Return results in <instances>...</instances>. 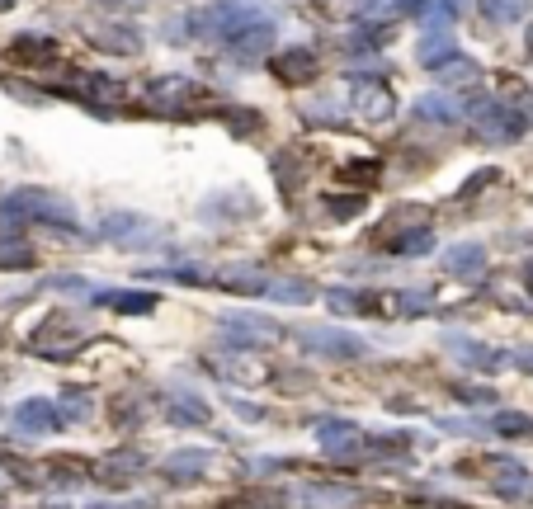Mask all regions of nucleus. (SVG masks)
I'll return each instance as SVG.
<instances>
[{
    "label": "nucleus",
    "mask_w": 533,
    "mask_h": 509,
    "mask_svg": "<svg viewBox=\"0 0 533 509\" xmlns=\"http://www.w3.org/2000/svg\"><path fill=\"white\" fill-rule=\"evenodd\" d=\"M0 217H5V222L34 217V222H52V227H76L71 203H62V198L48 194V189H19V194L0 198Z\"/></svg>",
    "instance_id": "1"
},
{
    "label": "nucleus",
    "mask_w": 533,
    "mask_h": 509,
    "mask_svg": "<svg viewBox=\"0 0 533 509\" xmlns=\"http://www.w3.org/2000/svg\"><path fill=\"white\" fill-rule=\"evenodd\" d=\"M255 10L250 5H241V0H217V5H208V10H199L194 19H184V29L194 33V38H217V43H232L241 29H250L255 24Z\"/></svg>",
    "instance_id": "2"
},
{
    "label": "nucleus",
    "mask_w": 533,
    "mask_h": 509,
    "mask_svg": "<svg viewBox=\"0 0 533 509\" xmlns=\"http://www.w3.org/2000/svg\"><path fill=\"white\" fill-rule=\"evenodd\" d=\"M472 132L491 142V147H510L519 142L524 132H529V118L510 109V104H496V99H482V104H472Z\"/></svg>",
    "instance_id": "3"
},
{
    "label": "nucleus",
    "mask_w": 533,
    "mask_h": 509,
    "mask_svg": "<svg viewBox=\"0 0 533 509\" xmlns=\"http://www.w3.org/2000/svg\"><path fill=\"white\" fill-rule=\"evenodd\" d=\"M298 345L307 349V354H317V359H345V363L368 354L364 335H354V330H345V326H302Z\"/></svg>",
    "instance_id": "4"
},
{
    "label": "nucleus",
    "mask_w": 533,
    "mask_h": 509,
    "mask_svg": "<svg viewBox=\"0 0 533 509\" xmlns=\"http://www.w3.org/2000/svg\"><path fill=\"white\" fill-rule=\"evenodd\" d=\"M147 104L156 114H189V109L213 104V95L189 76H161V81H147Z\"/></svg>",
    "instance_id": "5"
},
{
    "label": "nucleus",
    "mask_w": 533,
    "mask_h": 509,
    "mask_svg": "<svg viewBox=\"0 0 533 509\" xmlns=\"http://www.w3.org/2000/svg\"><path fill=\"white\" fill-rule=\"evenodd\" d=\"M217 330L232 335V349L246 354V349H265L274 340H284V326L274 316H255V312H222L217 316Z\"/></svg>",
    "instance_id": "6"
},
{
    "label": "nucleus",
    "mask_w": 533,
    "mask_h": 509,
    "mask_svg": "<svg viewBox=\"0 0 533 509\" xmlns=\"http://www.w3.org/2000/svg\"><path fill=\"white\" fill-rule=\"evenodd\" d=\"M317 444L326 448L331 458H340V462H359V458H368V453H378V444H373L354 420H321V425H317Z\"/></svg>",
    "instance_id": "7"
},
{
    "label": "nucleus",
    "mask_w": 533,
    "mask_h": 509,
    "mask_svg": "<svg viewBox=\"0 0 533 509\" xmlns=\"http://www.w3.org/2000/svg\"><path fill=\"white\" fill-rule=\"evenodd\" d=\"M81 335H85V321L76 312H52L48 321L34 330V354H48V359H57V354H71Z\"/></svg>",
    "instance_id": "8"
},
{
    "label": "nucleus",
    "mask_w": 533,
    "mask_h": 509,
    "mask_svg": "<svg viewBox=\"0 0 533 509\" xmlns=\"http://www.w3.org/2000/svg\"><path fill=\"white\" fill-rule=\"evenodd\" d=\"M350 114L359 118V123H387V118L397 114V99H392V90H387L383 81H354L350 85Z\"/></svg>",
    "instance_id": "9"
},
{
    "label": "nucleus",
    "mask_w": 533,
    "mask_h": 509,
    "mask_svg": "<svg viewBox=\"0 0 533 509\" xmlns=\"http://www.w3.org/2000/svg\"><path fill=\"white\" fill-rule=\"evenodd\" d=\"M104 236L123 250H151L161 241V227L147 222V217H137V213H109L104 217Z\"/></svg>",
    "instance_id": "10"
},
{
    "label": "nucleus",
    "mask_w": 533,
    "mask_h": 509,
    "mask_svg": "<svg viewBox=\"0 0 533 509\" xmlns=\"http://www.w3.org/2000/svg\"><path fill=\"white\" fill-rule=\"evenodd\" d=\"M15 425L24 429V434H57V429H67V420H62V406H57V401L29 396V401L15 406Z\"/></svg>",
    "instance_id": "11"
},
{
    "label": "nucleus",
    "mask_w": 533,
    "mask_h": 509,
    "mask_svg": "<svg viewBox=\"0 0 533 509\" xmlns=\"http://www.w3.org/2000/svg\"><path fill=\"white\" fill-rule=\"evenodd\" d=\"M269 71H274L279 85H307V81H317V57L307 48H284L269 57Z\"/></svg>",
    "instance_id": "12"
},
{
    "label": "nucleus",
    "mask_w": 533,
    "mask_h": 509,
    "mask_svg": "<svg viewBox=\"0 0 533 509\" xmlns=\"http://www.w3.org/2000/svg\"><path fill=\"white\" fill-rule=\"evenodd\" d=\"M449 349H453V359L477 368V373H500V368L510 363L505 349H491V345H482V340H467V335H449Z\"/></svg>",
    "instance_id": "13"
},
{
    "label": "nucleus",
    "mask_w": 533,
    "mask_h": 509,
    "mask_svg": "<svg viewBox=\"0 0 533 509\" xmlns=\"http://www.w3.org/2000/svg\"><path fill=\"white\" fill-rule=\"evenodd\" d=\"M217 453L213 448H180V453H170L166 458V477L175 481H203L208 472H213Z\"/></svg>",
    "instance_id": "14"
},
{
    "label": "nucleus",
    "mask_w": 533,
    "mask_h": 509,
    "mask_svg": "<svg viewBox=\"0 0 533 509\" xmlns=\"http://www.w3.org/2000/svg\"><path fill=\"white\" fill-rule=\"evenodd\" d=\"M444 264H449L453 279L477 283L486 274V246H477V241H463V246H453L449 255H444Z\"/></svg>",
    "instance_id": "15"
},
{
    "label": "nucleus",
    "mask_w": 533,
    "mask_h": 509,
    "mask_svg": "<svg viewBox=\"0 0 533 509\" xmlns=\"http://www.w3.org/2000/svg\"><path fill=\"white\" fill-rule=\"evenodd\" d=\"M10 62H19V66H52L62 52H57V43L52 38H38V33H24V38H15L10 43V52H5Z\"/></svg>",
    "instance_id": "16"
},
{
    "label": "nucleus",
    "mask_w": 533,
    "mask_h": 509,
    "mask_svg": "<svg viewBox=\"0 0 533 509\" xmlns=\"http://www.w3.org/2000/svg\"><path fill=\"white\" fill-rule=\"evenodd\" d=\"M269 43H274V24H269V19L260 15L255 24H250V29H241V33L232 38V52L250 62V57H265V48H269Z\"/></svg>",
    "instance_id": "17"
},
{
    "label": "nucleus",
    "mask_w": 533,
    "mask_h": 509,
    "mask_svg": "<svg viewBox=\"0 0 533 509\" xmlns=\"http://www.w3.org/2000/svg\"><path fill=\"white\" fill-rule=\"evenodd\" d=\"M458 57V43H453V33H425V43L416 48V62L425 71H439V66H449Z\"/></svg>",
    "instance_id": "18"
},
{
    "label": "nucleus",
    "mask_w": 533,
    "mask_h": 509,
    "mask_svg": "<svg viewBox=\"0 0 533 509\" xmlns=\"http://www.w3.org/2000/svg\"><path fill=\"white\" fill-rule=\"evenodd\" d=\"M166 415H170V425H208V401L203 396H189V392H170L166 396Z\"/></svg>",
    "instance_id": "19"
},
{
    "label": "nucleus",
    "mask_w": 533,
    "mask_h": 509,
    "mask_svg": "<svg viewBox=\"0 0 533 509\" xmlns=\"http://www.w3.org/2000/svg\"><path fill=\"white\" fill-rule=\"evenodd\" d=\"M142 477V458L137 453H123V458H104L100 467H95V481H104V486H128V481Z\"/></svg>",
    "instance_id": "20"
},
{
    "label": "nucleus",
    "mask_w": 533,
    "mask_h": 509,
    "mask_svg": "<svg viewBox=\"0 0 533 509\" xmlns=\"http://www.w3.org/2000/svg\"><path fill=\"white\" fill-rule=\"evenodd\" d=\"M104 307H114L123 316H147L156 312V293H133V288H114V293H100Z\"/></svg>",
    "instance_id": "21"
},
{
    "label": "nucleus",
    "mask_w": 533,
    "mask_h": 509,
    "mask_svg": "<svg viewBox=\"0 0 533 509\" xmlns=\"http://www.w3.org/2000/svg\"><path fill=\"white\" fill-rule=\"evenodd\" d=\"M401 227H411V231H416V227H430V213H425V208H411V203H406V208H397L392 217H383V227H378V241L387 246V241L406 236Z\"/></svg>",
    "instance_id": "22"
},
{
    "label": "nucleus",
    "mask_w": 533,
    "mask_h": 509,
    "mask_svg": "<svg viewBox=\"0 0 533 509\" xmlns=\"http://www.w3.org/2000/svg\"><path fill=\"white\" fill-rule=\"evenodd\" d=\"M95 43H100L104 52H118V57H133V52L142 48V38H137L133 29H123V24H104V29H95Z\"/></svg>",
    "instance_id": "23"
},
{
    "label": "nucleus",
    "mask_w": 533,
    "mask_h": 509,
    "mask_svg": "<svg viewBox=\"0 0 533 509\" xmlns=\"http://www.w3.org/2000/svg\"><path fill=\"white\" fill-rule=\"evenodd\" d=\"M453 15H458V5H453V0H425L416 19H420V29H425V33H449Z\"/></svg>",
    "instance_id": "24"
},
{
    "label": "nucleus",
    "mask_w": 533,
    "mask_h": 509,
    "mask_svg": "<svg viewBox=\"0 0 533 509\" xmlns=\"http://www.w3.org/2000/svg\"><path fill=\"white\" fill-rule=\"evenodd\" d=\"M217 288H232V293H269V279L260 269H227V274H217Z\"/></svg>",
    "instance_id": "25"
},
{
    "label": "nucleus",
    "mask_w": 533,
    "mask_h": 509,
    "mask_svg": "<svg viewBox=\"0 0 533 509\" xmlns=\"http://www.w3.org/2000/svg\"><path fill=\"white\" fill-rule=\"evenodd\" d=\"M416 114L420 118H430V123H458V99H453V90L449 95H425V99H416Z\"/></svg>",
    "instance_id": "26"
},
{
    "label": "nucleus",
    "mask_w": 533,
    "mask_h": 509,
    "mask_svg": "<svg viewBox=\"0 0 533 509\" xmlns=\"http://www.w3.org/2000/svg\"><path fill=\"white\" fill-rule=\"evenodd\" d=\"M439 76L449 90H472V85H482V66L467 62V57H453L449 66H439Z\"/></svg>",
    "instance_id": "27"
},
{
    "label": "nucleus",
    "mask_w": 533,
    "mask_h": 509,
    "mask_svg": "<svg viewBox=\"0 0 533 509\" xmlns=\"http://www.w3.org/2000/svg\"><path fill=\"white\" fill-rule=\"evenodd\" d=\"M482 15L486 24H519V19H529V0H482Z\"/></svg>",
    "instance_id": "28"
},
{
    "label": "nucleus",
    "mask_w": 533,
    "mask_h": 509,
    "mask_svg": "<svg viewBox=\"0 0 533 509\" xmlns=\"http://www.w3.org/2000/svg\"><path fill=\"white\" fill-rule=\"evenodd\" d=\"M491 434H500V439H529V434H533V415L496 411V415H491Z\"/></svg>",
    "instance_id": "29"
},
{
    "label": "nucleus",
    "mask_w": 533,
    "mask_h": 509,
    "mask_svg": "<svg viewBox=\"0 0 533 509\" xmlns=\"http://www.w3.org/2000/svg\"><path fill=\"white\" fill-rule=\"evenodd\" d=\"M302 495H312L317 505H354V500H359L354 486H335V481H307Z\"/></svg>",
    "instance_id": "30"
},
{
    "label": "nucleus",
    "mask_w": 533,
    "mask_h": 509,
    "mask_svg": "<svg viewBox=\"0 0 533 509\" xmlns=\"http://www.w3.org/2000/svg\"><path fill=\"white\" fill-rule=\"evenodd\" d=\"M76 95L81 99H90V104H114L118 95H123V90H118L114 81H104V76H76Z\"/></svg>",
    "instance_id": "31"
},
{
    "label": "nucleus",
    "mask_w": 533,
    "mask_h": 509,
    "mask_svg": "<svg viewBox=\"0 0 533 509\" xmlns=\"http://www.w3.org/2000/svg\"><path fill=\"white\" fill-rule=\"evenodd\" d=\"M29 264H34V250L19 236H0V269H29Z\"/></svg>",
    "instance_id": "32"
},
{
    "label": "nucleus",
    "mask_w": 533,
    "mask_h": 509,
    "mask_svg": "<svg viewBox=\"0 0 533 509\" xmlns=\"http://www.w3.org/2000/svg\"><path fill=\"white\" fill-rule=\"evenodd\" d=\"M387 250H397V255H430L434 236H430V227H416V231H406V236H397V241H387Z\"/></svg>",
    "instance_id": "33"
},
{
    "label": "nucleus",
    "mask_w": 533,
    "mask_h": 509,
    "mask_svg": "<svg viewBox=\"0 0 533 509\" xmlns=\"http://www.w3.org/2000/svg\"><path fill=\"white\" fill-rule=\"evenodd\" d=\"M269 297H274V302H312L317 288L302 279H279V283H269Z\"/></svg>",
    "instance_id": "34"
},
{
    "label": "nucleus",
    "mask_w": 533,
    "mask_h": 509,
    "mask_svg": "<svg viewBox=\"0 0 533 509\" xmlns=\"http://www.w3.org/2000/svg\"><path fill=\"white\" fill-rule=\"evenodd\" d=\"M317 10L331 19H354L368 10V0H317Z\"/></svg>",
    "instance_id": "35"
},
{
    "label": "nucleus",
    "mask_w": 533,
    "mask_h": 509,
    "mask_svg": "<svg viewBox=\"0 0 533 509\" xmlns=\"http://www.w3.org/2000/svg\"><path fill=\"white\" fill-rule=\"evenodd\" d=\"M378 175H383V165L378 161H354V165L340 170V180H350V184H368V180H378Z\"/></svg>",
    "instance_id": "36"
},
{
    "label": "nucleus",
    "mask_w": 533,
    "mask_h": 509,
    "mask_svg": "<svg viewBox=\"0 0 533 509\" xmlns=\"http://www.w3.org/2000/svg\"><path fill=\"white\" fill-rule=\"evenodd\" d=\"M62 411H67V415H76V420H90V411H95V401H90L85 392H76V387H71V392L62 396Z\"/></svg>",
    "instance_id": "37"
},
{
    "label": "nucleus",
    "mask_w": 533,
    "mask_h": 509,
    "mask_svg": "<svg viewBox=\"0 0 533 509\" xmlns=\"http://www.w3.org/2000/svg\"><path fill=\"white\" fill-rule=\"evenodd\" d=\"M453 392L463 396V401H472V406H482V401H496V392H482V387H453Z\"/></svg>",
    "instance_id": "38"
},
{
    "label": "nucleus",
    "mask_w": 533,
    "mask_h": 509,
    "mask_svg": "<svg viewBox=\"0 0 533 509\" xmlns=\"http://www.w3.org/2000/svg\"><path fill=\"white\" fill-rule=\"evenodd\" d=\"M510 363H515L519 373H533V345L529 349H510Z\"/></svg>",
    "instance_id": "39"
},
{
    "label": "nucleus",
    "mask_w": 533,
    "mask_h": 509,
    "mask_svg": "<svg viewBox=\"0 0 533 509\" xmlns=\"http://www.w3.org/2000/svg\"><path fill=\"white\" fill-rule=\"evenodd\" d=\"M331 213H335V217H354V213H359V198H350V203L331 198Z\"/></svg>",
    "instance_id": "40"
},
{
    "label": "nucleus",
    "mask_w": 533,
    "mask_h": 509,
    "mask_svg": "<svg viewBox=\"0 0 533 509\" xmlns=\"http://www.w3.org/2000/svg\"><path fill=\"white\" fill-rule=\"evenodd\" d=\"M227 406H232L236 415H246V420H260V415H265V411H255V406H246V401H227Z\"/></svg>",
    "instance_id": "41"
},
{
    "label": "nucleus",
    "mask_w": 533,
    "mask_h": 509,
    "mask_svg": "<svg viewBox=\"0 0 533 509\" xmlns=\"http://www.w3.org/2000/svg\"><path fill=\"white\" fill-rule=\"evenodd\" d=\"M420 5L425 0H397V10H411V15H420Z\"/></svg>",
    "instance_id": "42"
},
{
    "label": "nucleus",
    "mask_w": 533,
    "mask_h": 509,
    "mask_svg": "<svg viewBox=\"0 0 533 509\" xmlns=\"http://www.w3.org/2000/svg\"><path fill=\"white\" fill-rule=\"evenodd\" d=\"M524 283H529V293H533V260H529V269H524Z\"/></svg>",
    "instance_id": "43"
},
{
    "label": "nucleus",
    "mask_w": 533,
    "mask_h": 509,
    "mask_svg": "<svg viewBox=\"0 0 533 509\" xmlns=\"http://www.w3.org/2000/svg\"><path fill=\"white\" fill-rule=\"evenodd\" d=\"M529 52H533V29H529Z\"/></svg>",
    "instance_id": "44"
},
{
    "label": "nucleus",
    "mask_w": 533,
    "mask_h": 509,
    "mask_svg": "<svg viewBox=\"0 0 533 509\" xmlns=\"http://www.w3.org/2000/svg\"><path fill=\"white\" fill-rule=\"evenodd\" d=\"M529 114H533V95H529Z\"/></svg>",
    "instance_id": "45"
},
{
    "label": "nucleus",
    "mask_w": 533,
    "mask_h": 509,
    "mask_svg": "<svg viewBox=\"0 0 533 509\" xmlns=\"http://www.w3.org/2000/svg\"><path fill=\"white\" fill-rule=\"evenodd\" d=\"M5 5H10V0H0V10H5Z\"/></svg>",
    "instance_id": "46"
}]
</instances>
